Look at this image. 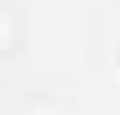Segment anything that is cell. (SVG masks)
<instances>
[{"label": "cell", "mask_w": 120, "mask_h": 115, "mask_svg": "<svg viewBox=\"0 0 120 115\" xmlns=\"http://www.w3.org/2000/svg\"><path fill=\"white\" fill-rule=\"evenodd\" d=\"M15 45H20V15L10 5H0V55H10Z\"/></svg>", "instance_id": "1"}]
</instances>
